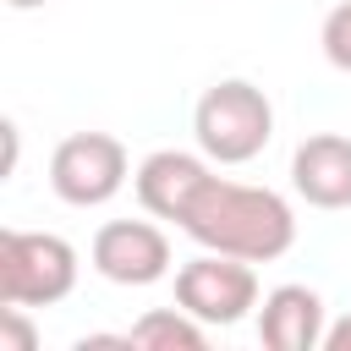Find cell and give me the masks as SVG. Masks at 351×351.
Masks as SVG:
<instances>
[{
	"instance_id": "6da1fadb",
	"label": "cell",
	"mask_w": 351,
	"mask_h": 351,
	"mask_svg": "<svg viewBox=\"0 0 351 351\" xmlns=\"http://www.w3.org/2000/svg\"><path fill=\"white\" fill-rule=\"evenodd\" d=\"M181 230L208 252H230V258H247V263H274L296 241V214L274 186H247V181L208 176V186L192 197Z\"/></svg>"
},
{
	"instance_id": "7a4b0ae2",
	"label": "cell",
	"mask_w": 351,
	"mask_h": 351,
	"mask_svg": "<svg viewBox=\"0 0 351 351\" xmlns=\"http://www.w3.org/2000/svg\"><path fill=\"white\" fill-rule=\"evenodd\" d=\"M192 137L214 165H247L274 137V104L258 82L225 77V82L203 88V99L192 110Z\"/></svg>"
},
{
	"instance_id": "3957f363",
	"label": "cell",
	"mask_w": 351,
	"mask_h": 351,
	"mask_svg": "<svg viewBox=\"0 0 351 351\" xmlns=\"http://www.w3.org/2000/svg\"><path fill=\"white\" fill-rule=\"evenodd\" d=\"M77 291V247L55 230H0V302L55 307Z\"/></svg>"
},
{
	"instance_id": "277c9868",
	"label": "cell",
	"mask_w": 351,
	"mask_h": 351,
	"mask_svg": "<svg viewBox=\"0 0 351 351\" xmlns=\"http://www.w3.org/2000/svg\"><path fill=\"white\" fill-rule=\"evenodd\" d=\"M126 176H132L126 143L110 132H71L49 154V186L71 208H104L126 186Z\"/></svg>"
},
{
	"instance_id": "5b68a950",
	"label": "cell",
	"mask_w": 351,
	"mask_h": 351,
	"mask_svg": "<svg viewBox=\"0 0 351 351\" xmlns=\"http://www.w3.org/2000/svg\"><path fill=\"white\" fill-rule=\"evenodd\" d=\"M176 307H186L208 329H230L258 307V274H252L247 258L203 247L197 258H186L176 269Z\"/></svg>"
},
{
	"instance_id": "8992f818",
	"label": "cell",
	"mask_w": 351,
	"mask_h": 351,
	"mask_svg": "<svg viewBox=\"0 0 351 351\" xmlns=\"http://www.w3.org/2000/svg\"><path fill=\"white\" fill-rule=\"evenodd\" d=\"M88 258L110 285H159L170 274V236L148 219H110L93 230Z\"/></svg>"
},
{
	"instance_id": "52a82bcc",
	"label": "cell",
	"mask_w": 351,
	"mask_h": 351,
	"mask_svg": "<svg viewBox=\"0 0 351 351\" xmlns=\"http://www.w3.org/2000/svg\"><path fill=\"white\" fill-rule=\"evenodd\" d=\"M208 176H214V159L197 148V154H186V148H154L137 170H132V186H137V203L154 214V219H186V208H192V197L208 186Z\"/></svg>"
},
{
	"instance_id": "ba28073f",
	"label": "cell",
	"mask_w": 351,
	"mask_h": 351,
	"mask_svg": "<svg viewBox=\"0 0 351 351\" xmlns=\"http://www.w3.org/2000/svg\"><path fill=\"white\" fill-rule=\"evenodd\" d=\"M291 186L313 208H329V214L351 208V137H340V132L302 137L291 154Z\"/></svg>"
},
{
	"instance_id": "9c48e42d",
	"label": "cell",
	"mask_w": 351,
	"mask_h": 351,
	"mask_svg": "<svg viewBox=\"0 0 351 351\" xmlns=\"http://www.w3.org/2000/svg\"><path fill=\"white\" fill-rule=\"evenodd\" d=\"M329 329V307L313 285H274L258 307V340L269 351H318Z\"/></svg>"
},
{
	"instance_id": "30bf717a",
	"label": "cell",
	"mask_w": 351,
	"mask_h": 351,
	"mask_svg": "<svg viewBox=\"0 0 351 351\" xmlns=\"http://www.w3.org/2000/svg\"><path fill=\"white\" fill-rule=\"evenodd\" d=\"M126 335H132V351H203L208 346V324L192 318L186 307H154Z\"/></svg>"
},
{
	"instance_id": "8fae6325",
	"label": "cell",
	"mask_w": 351,
	"mask_h": 351,
	"mask_svg": "<svg viewBox=\"0 0 351 351\" xmlns=\"http://www.w3.org/2000/svg\"><path fill=\"white\" fill-rule=\"evenodd\" d=\"M318 44H324V60H329L335 71H351V0H340V5L324 16Z\"/></svg>"
},
{
	"instance_id": "7c38bea8",
	"label": "cell",
	"mask_w": 351,
	"mask_h": 351,
	"mask_svg": "<svg viewBox=\"0 0 351 351\" xmlns=\"http://www.w3.org/2000/svg\"><path fill=\"white\" fill-rule=\"evenodd\" d=\"M27 313H33V307L0 302V351H38V329H33Z\"/></svg>"
},
{
	"instance_id": "4fadbf2b",
	"label": "cell",
	"mask_w": 351,
	"mask_h": 351,
	"mask_svg": "<svg viewBox=\"0 0 351 351\" xmlns=\"http://www.w3.org/2000/svg\"><path fill=\"white\" fill-rule=\"evenodd\" d=\"M324 351H351V313L324 329Z\"/></svg>"
},
{
	"instance_id": "5bb4252c",
	"label": "cell",
	"mask_w": 351,
	"mask_h": 351,
	"mask_svg": "<svg viewBox=\"0 0 351 351\" xmlns=\"http://www.w3.org/2000/svg\"><path fill=\"white\" fill-rule=\"evenodd\" d=\"M11 11H38V5H49V0H5Z\"/></svg>"
}]
</instances>
